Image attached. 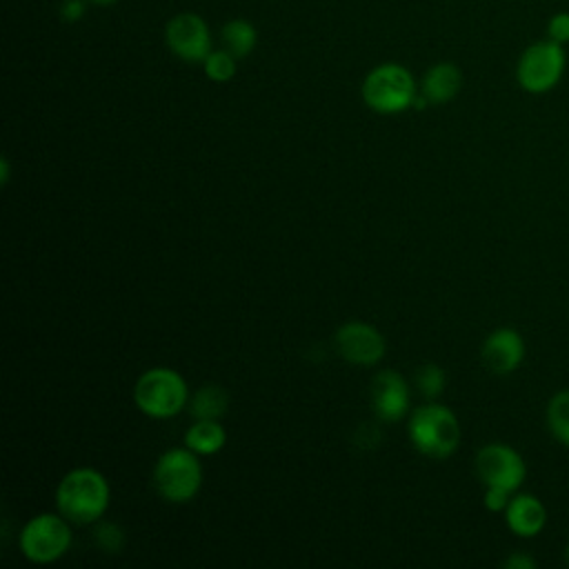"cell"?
<instances>
[{
    "instance_id": "cell-1",
    "label": "cell",
    "mask_w": 569,
    "mask_h": 569,
    "mask_svg": "<svg viewBox=\"0 0 569 569\" xmlns=\"http://www.w3.org/2000/svg\"><path fill=\"white\" fill-rule=\"evenodd\" d=\"M111 500L109 480L93 467L67 471L56 487V507L73 525L98 522Z\"/></svg>"
},
{
    "instance_id": "cell-2",
    "label": "cell",
    "mask_w": 569,
    "mask_h": 569,
    "mask_svg": "<svg viewBox=\"0 0 569 569\" xmlns=\"http://www.w3.org/2000/svg\"><path fill=\"white\" fill-rule=\"evenodd\" d=\"M407 433L416 451L433 460L449 458L458 449L462 436L456 413L438 402H427L413 409Z\"/></svg>"
},
{
    "instance_id": "cell-3",
    "label": "cell",
    "mask_w": 569,
    "mask_h": 569,
    "mask_svg": "<svg viewBox=\"0 0 569 569\" xmlns=\"http://www.w3.org/2000/svg\"><path fill=\"white\" fill-rule=\"evenodd\" d=\"M189 398L184 378L171 367H151L142 371L133 385L136 407L153 420L178 416L189 405Z\"/></svg>"
},
{
    "instance_id": "cell-4",
    "label": "cell",
    "mask_w": 569,
    "mask_h": 569,
    "mask_svg": "<svg viewBox=\"0 0 569 569\" xmlns=\"http://www.w3.org/2000/svg\"><path fill=\"white\" fill-rule=\"evenodd\" d=\"M151 482L156 493L167 502L182 505L193 500L202 487V465L198 453L189 447L167 449L153 465Z\"/></svg>"
},
{
    "instance_id": "cell-5",
    "label": "cell",
    "mask_w": 569,
    "mask_h": 569,
    "mask_svg": "<svg viewBox=\"0 0 569 569\" xmlns=\"http://www.w3.org/2000/svg\"><path fill=\"white\" fill-rule=\"evenodd\" d=\"M418 96L411 71L396 62L373 67L362 80V100L376 113H400L413 107Z\"/></svg>"
},
{
    "instance_id": "cell-6",
    "label": "cell",
    "mask_w": 569,
    "mask_h": 569,
    "mask_svg": "<svg viewBox=\"0 0 569 569\" xmlns=\"http://www.w3.org/2000/svg\"><path fill=\"white\" fill-rule=\"evenodd\" d=\"M71 540V522L60 511H42L24 522L18 536V547L29 562L51 565L69 551Z\"/></svg>"
},
{
    "instance_id": "cell-7",
    "label": "cell",
    "mask_w": 569,
    "mask_h": 569,
    "mask_svg": "<svg viewBox=\"0 0 569 569\" xmlns=\"http://www.w3.org/2000/svg\"><path fill=\"white\" fill-rule=\"evenodd\" d=\"M565 64L567 56L562 44L549 38L538 40L522 51L516 64V80L529 93H545L560 82Z\"/></svg>"
},
{
    "instance_id": "cell-8",
    "label": "cell",
    "mask_w": 569,
    "mask_h": 569,
    "mask_svg": "<svg viewBox=\"0 0 569 569\" xmlns=\"http://www.w3.org/2000/svg\"><path fill=\"white\" fill-rule=\"evenodd\" d=\"M476 476L485 487H500L507 491H516L527 473L522 456L502 442L485 445L473 460Z\"/></svg>"
},
{
    "instance_id": "cell-9",
    "label": "cell",
    "mask_w": 569,
    "mask_h": 569,
    "mask_svg": "<svg viewBox=\"0 0 569 569\" xmlns=\"http://www.w3.org/2000/svg\"><path fill=\"white\" fill-rule=\"evenodd\" d=\"M333 340H336L338 353L347 362L358 367L378 365L387 351L385 336L373 325L362 320H349L340 325Z\"/></svg>"
},
{
    "instance_id": "cell-10",
    "label": "cell",
    "mask_w": 569,
    "mask_h": 569,
    "mask_svg": "<svg viewBox=\"0 0 569 569\" xmlns=\"http://www.w3.org/2000/svg\"><path fill=\"white\" fill-rule=\"evenodd\" d=\"M164 40L171 53L184 62H202L211 53L209 27L191 11L178 13L167 22Z\"/></svg>"
},
{
    "instance_id": "cell-11",
    "label": "cell",
    "mask_w": 569,
    "mask_h": 569,
    "mask_svg": "<svg viewBox=\"0 0 569 569\" xmlns=\"http://www.w3.org/2000/svg\"><path fill=\"white\" fill-rule=\"evenodd\" d=\"M371 409L382 422H398L409 413V385L396 369H385L371 380Z\"/></svg>"
},
{
    "instance_id": "cell-12",
    "label": "cell",
    "mask_w": 569,
    "mask_h": 569,
    "mask_svg": "<svg viewBox=\"0 0 569 569\" xmlns=\"http://www.w3.org/2000/svg\"><path fill=\"white\" fill-rule=\"evenodd\" d=\"M480 358H482V365L491 373H498V376L511 373L513 369L520 367V362L525 358L522 336L509 327H500V329L491 331L482 342Z\"/></svg>"
},
{
    "instance_id": "cell-13",
    "label": "cell",
    "mask_w": 569,
    "mask_h": 569,
    "mask_svg": "<svg viewBox=\"0 0 569 569\" xmlns=\"http://www.w3.org/2000/svg\"><path fill=\"white\" fill-rule=\"evenodd\" d=\"M505 520L516 536L531 538L545 527L547 511H545V505L536 496L518 493L509 500V505L505 509Z\"/></svg>"
},
{
    "instance_id": "cell-14",
    "label": "cell",
    "mask_w": 569,
    "mask_h": 569,
    "mask_svg": "<svg viewBox=\"0 0 569 569\" xmlns=\"http://www.w3.org/2000/svg\"><path fill=\"white\" fill-rule=\"evenodd\" d=\"M462 87V73L453 62H438L433 64L425 76L420 84V93L431 102V104H442L449 102L458 96Z\"/></svg>"
},
{
    "instance_id": "cell-15",
    "label": "cell",
    "mask_w": 569,
    "mask_h": 569,
    "mask_svg": "<svg viewBox=\"0 0 569 569\" xmlns=\"http://www.w3.org/2000/svg\"><path fill=\"white\" fill-rule=\"evenodd\" d=\"M227 442V431L220 420H196L184 431V447L196 451L198 456H213Z\"/></svg>"
},
{
    "instance_id": "cell-16",
    "label": "cell",
    "mask_w": 569,
    "mask_h": 569,
    "mask_svg": "<svg viewBox=\"0 0 569 569\" xmlns=\"http://www.w3.org/2000/svg\"><path fill=\"white\" fill-rule=\"evenodd\" d=\"M187 407L196 420H220L229 407V396L218 385H204L189 398Z\"/></svg>"
},
{
    "instance_id": "cell-17",
    "label": "cell",
    "mask_w": 569,
    "mask_h": 569,
    "mask_svg": "<svg viewBox=\"0 0 569 569\" xmlns=\"http://www.w3.org/2000/svg\"><path fill=\"white\" fill-rule=\"evenodd\" d=\"M220 40H222V49H227L231 56L244 58L253 51L258 33L251 22L236 18V20L224 22V27L220 31Z\"/></svg>"
},
{
    "instance_id": "cell-18",
    "label": "cell",
    "mask_w": 569,
    "mask_h": 569,
    "mask_svg": "<svg viewBox=\"0 0 569 569\" xmlns=\"http://www.w3.org/2000/svg\"><path fill=\"white\" fill-rule=\"evenodd\" d=\"M547 425L556 440L569 445V389L551 396L547 405Z\"/></svg>"
},
{
    "instance_id": "cell-19",
    "label": "cell",
    "mask_w": 569,
    "mask_h": 569,
    "mask_svg": "<svg viewBox=\"0 0 569 569\" xmlns=\"http://www.w3.org/2000/svg\"><path fill=\"white\" fill-rule=\"evenodd\" d=\"M236 60L238 58L231 56L227 49H216L202 60L204 76L213 82H227L236 76Z\"/></svg>"
},
{
    "instance_id": "cell-20",
    "label": "cell",
    "mask_w": 569,
    "mask_h": 569,
    "mask_svg": "<svg viewBox=\"0 0 569 569\" xmlns=\"http://www.w3.org/2000/svg\"><path fill=\"white\" fill-rule=\"evenodd\" d=\"M413 382H416V389L425 396V398H438L447 385V378H445V371L438 367V365H422L416 369V376H413Z\"/></svg>"
},
{
    "instance_id": "cell-21",
    "label": "cell",
    "mask_w": 569,
    "mask_h": 569,
    "mask_svg": "<svg viewBox=\"0 0 569 569\" xmlns=\"http://www.w3.org/2000/svg\"><path fill=\"white\" fill-rule=\"evenodd\" d=\"M93 540L104 553H118L124 545V531L116 522L100 518L93 529Z\"/></svg>"
},
{
    "instance_id": "cell-22",
    "label": "cell",
    "mask_w": 569,
    "mask_h": 569,
    "mask_svg": "<svg viewBox=\"0 0 569 569\" xmlns=\"http://www.w3.org/2000/svg\"><path fill=\"white\" fill-rule=\"evenodd\" d=\"M547 38L558 42V44H567L569 42V11H558L549 18L547 22Z\"/></svg>"
},
{
    "instance_id": "cell-23",
    "label": "cell",
    "mask_w": 569,
    "mask_h": 569,
    "mask_svg": "<svg viewBox=\"0 0 569 569\" xmlns=\"http://www.w3.org/2000/svg\"><path fill=\"white\" fill-rule=\"evenodd\" d=\"M509 500H511V491L500 489V487H487L482 502L489 511H505Z\"/></svg>"
},
{
    "instance_id": "cell-24",
    "label": "cell",
    "mask_w": 569,
    "mask_h": 569,
    "mask_svg": "<svg viewBox=\"0 0 569 569\" xmlns=\"http://www.w3.org/2000/svg\"><path fill=\"white\" fill-rule=\"evenodd\" d=\"M84 13V0H62L60 4V16L67 22H76L80 20Z\"/></svg>"
},
{
    "instance_id": "cell-25",
    "label": "cell",
    "mask_w": 569,
    "mask_h": 569,
    "mask_svg": "<svg viewBox=\"0 0 569 569\" xmlns=\"http://www.w3.org/2000/svg\"><path fill=\"white\" fill-rule=\"evenodd\" d=\"M505 567L507 569H533L536 567V560L529 558L527 553H511L507 560H505Z\"/></svg>"
},
{
    "instance_id": "cell-26",
    "label": "cell",
    "mask_w": 569,
    "mask_h": 569,
    "mask_svg": "<svg viewBox=\"0 0 569 569\" xmlns=\"http://www.w3.org/2000/svg\"><path fill=\"white\" fill-rule=\"evenodd\" d=\"M9 158H0V182L7 184L9 182Z\"/></svg>"
},
{
    "instance_id": "cell-27",
    "label": "cell",
    "mask_w": 569,
    "mask_h": 569,
    "mask_svg": "<svg viewBox=\"0 0 569 569\" xmlns=\"http://www.w3.org/2000/svg\"><path fill=\"white\" fill-rule=\"evenodd\" d=\"M89 2H93V4H111L116 0H89Z\"/></svg>"
},
{
    "instance_id": "cell-28",
    "label": "cell",
    "mask_w": 569,
    "mask_h": 569,
    "mask_svg": "<svg viewBox=\"0 0 569 569\" xmlns=\"http://www.w3.org/2000/svg\"><path fill=\"white\" fill-rule=\"evenodd\" d=\"M565 558H567V562H569V545H567V549H565Z\"/></svg>"
}]
</instances>
